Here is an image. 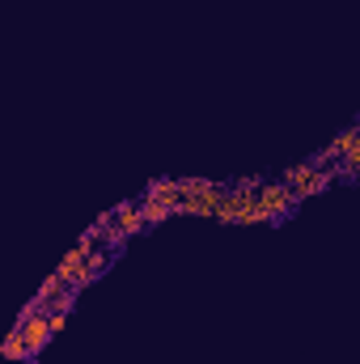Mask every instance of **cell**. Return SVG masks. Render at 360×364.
I'll use <instances>...</instances> for the list:
<instances>
[{
	"label": "cell",
	"instance_id": "1",
	"mask_svg": "<svg viewBox=\"0 0 360 364\" xmlns=\"http://www.w3.org/2000/svg\"><path fill=\"white\" fill-rule=\"evenodd\" d=\"M225 195H229V186H221V182H208V178H203V182H199V191L182 195L179 216H212V220H216V212H221Z\"/></svg>",
	"mask_w": 360,
	"mask_h": 364
},
{
	"label": "cell",
	"instance_id": "2",
	"mask_svg": "<svg viewBox=\"0 0 360 364\" xmlns=\"http://www.w3.org/2000/svg\"><path fill=\"white\" fill-rule=\"evenodd\" d=\"M17 326H21V335H26V343H30V356H38L47 343H51V314L47 309H34L30 301H26V309H21V318H17Z\"/></svg>",
	"mask_w": 360,
	"mask_h": 364
},
{
	"label": "cell",
	"instance_id": "3",
	"mask_svg": "<svg viewBox=\"0 0 360 364\" xmlns=\"http://www.w3.org/2000/svg\"><path fill=\"white\" fill-rule=\"evenodd\" d=\"M259 208L268 212L271 220H284L292 208H297V191L288 182H263L259 186Z\"/></svg>",
	"mask_w": 360,
	"mask_h": 364
},
{
	"label": "cell",
	"instance_id": "4",
	"mask_svg": "<svg viewBox=\"0 0 360 364\" xmlns=\"http://www.w3.org/2000/svg\"><path fill=\"white\" fill-rule=\"evenodd\" d=\"M115 225H119V233H123V237H136V233H144V229H149V220H144L140 203H119V208H115Z\"/></svg>",
	"mask_w": 360,
	"mask_h": 364
},
{
	"label": "cell",
	"instance_id": "5",
	"mask_svg": "<svg viewBox=\"0 0 360 364\" xmlns=\"http://www.w3.org/2000/svg\"><path fill=\"white\" fill-rule=\"evenodd\" d=\"M68 288H73V284H68L64 275L51 272L47 279H43V284H38V288H34V301H30V305H34V309H47V305H51V301H55L60 292H68Z\"/></svg>",
	"mask_w": 360,
	"mask_h": 364
},
{
	"label": "cell",
	"instance_id": "6",
	"mask_svg": "<svg viewBox=\"0 0 360 364\" xmlns=\"http://www.w3.org/2000/svg\"><path fill=\"white\" fill-rule=\"evenodd\" d=\"M356 144H360V127H348V132H339V136L322 149V161H339V157H348Z\"/></svg>",
	"mask_w": 360,
	"mask_h": 364
},
{
	"label": "cell",
	"instance_id": "7",
	"mask_svg": "<svg viewBox=\"0 0 360 364\" xmlns=\"http://www.w3.org/2000/svg\"><path fill=\"white\" fill-rule=\"evenodd\" d=\"M314 174H318V166H314V161H301V166H288V170L280 174V182H288V186L297 191V203H301V191L314 182Z\"/></svg>",
	"mask_w": 360,
	"mask_h": 364
},
{
	"label": "cell",
	"instance_id": "8",
	"mask_svg": "<svg viewBox=\"0 0 360 364\" xmlns=\"http://www.w3.org/2000/svg\"><path fill=\"white\" fill-rule=\"evenodd\" d=\"M149 199H162V203H170L174 212H179V203H182V191H179V178H157L149 191H144Z\"/></svg>",
	"mask_w": 360,
	"mask_h": 364
},
{
	"label": "cell",
	"instance_id": "9",
	"mask_svg": "<svg viewBox=\"0 0 360 364\" xmlns=\"http://www.w3.org/2000/svg\"><path fill=\"white\" fill-rule=\"evenodd\" d=\"M106 267H110V255H106V250H93V259L85 263V272H81L77 279H73V288H77V292H81V288H90L93 279H97V275L106 272Z\"/></svg>",
	"mask_w": 360,
	"mask_h": 364
},
{
	"label": "cell",
	"instance_id": "10",
	"mask_svg": "<svg viewBox=\"0 0 360 364\" xmlns=\"http://www.w3.org/2000/svg\"><path fill=\"white\" fill-rule=\"evenodd\" d=\"M0 356H4V360H34V356H30L26 335H21V326H13V331H9V339H4V348H0Z\"/></svg>",
	"mask_w": 360,
	"mask_h": 364
},
{
	"label": "cell",
	"instance_id": "11",
	"mask_svg": "<svg viewBox=\"0 0 360 364\" xmlns=\"http://www.w3.org/2000/svg\"><path fill=\"white\" fill-rule=\"evenodd\" d=\"M140 212H144V220H149V225H166L170 216H179L170 203H162V199H149V195L140 199Z\"/></svg>",
	"mask_w": 360,
	"mask_h": 364
},
{
	"label": "cell",
	"instance_id": "12",
	"mask_svg": "<svg viewBox=\"0 0 360 364\" xmlns=\"http://www.w3.org/2000/svg\"><path fill=\"white\" fill-rule=\"evenodd\" d=\"M335 178H339V170H322V166H318V174H314V182H309V186L301 191V199H309V195H322V191H331V186H335Z\"/></svg>",
	"mask_w": 360,
	"mask_h": 364
},
{
	"label": "cell",
	"instance_id": "13",
	"mask_svg": "<svg viewBox=\"0 0 360 364\" xmlns=\"http://www.w3.org/2000/svg\"><path fill=\"white\" fill-rule=\"evenodd\" d=\"M339 178L344 182H360V144L348 153V157H339Z\"/></svg>",
	"mask_w": 360,
	"mask_h": 364
},
{
	"label": "cell",
	"instance_id": "14",
	"mask_svg": "<svg viewBox=\"0 0 360 364\" xmlns=\"http://www.w3.org/2000/svg\"><path fill=\"white\" fill-rule=\"evenodd\" d=\"M47 314H51V331L60 335V331L68 326V314H64V309H47Z\"/></svg>",
	"mask_w": 360,
	"mask_h": 364
},
{
	"label": "cell",
	"instance_id": "15",
	"mask_svg": "<svg viewBox=\"0 0 360 364\" xmlns=\"http://www.w3.org/2000/svg\"><path fill=\"white\" fill-rule=\"evenodd\" d=\"M356 127H360V123H356Z\"/></svg>",
	"mask_w": 360,
	"mask_h": 364
}]
</instances>
